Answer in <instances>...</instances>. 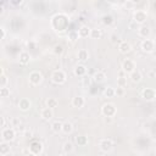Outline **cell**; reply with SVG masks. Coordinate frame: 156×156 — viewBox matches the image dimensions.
I'll return each instance as SVG.
<instances>
[{"label": "cell", "instance_id": "7402d4cb", "mask_svg": "<svg viewBox=\"0 0 156 156\" xmlns=\"http://www.w3.org/2000/svg\"><path fill=\"white\" fill-rule=\"evenodd\" d=\"M93 79H94L96 83H102V82H105V79H106V73L102 72V71H98V72H95Z\"/></svg>", "mask_w": 156, "mask_h": 156}, {"label": "cell", "instance_id": "2e32d148", "mask_svg": "<svg viewBox=\"0 0 156 156\" xmlns=\"http://www.w3.org/2000/svg\"><path fill=\"white\" fill-rule=\"evenodd\" d=\"M90 30H91V28H89L88 26H85V24H83V26H80L79 28H78V35H79V38H87V37H90Z\"/></svg>", "mask_w": 156, "mask_h": 156}, {"label": "cell", "instance_id": "f546056e", "mask_svg": "<svg viewBox=\"0 0 156 156\" xmlns=\"http://www.w3.org/2000/svg\"><path fill=\"white\" fill-rule=\"evenodd\" d=\"M102 23L105 26H111L113 23V17L111 15H104L102 16Z\"/></svg>", "mask_w": 156, "mask_h": 156}, {"label": "cell", "instance_id": "8fae6325", "mask_svg": "<svg viewBox=\"0 0 156 156\" xmlns=\"http://www.w3.org/2000/svg\"><path fill=\"white\" fill-rule=\"evenodd\" d=\"M28 149H29V152L32 155H39L43 151V144L39 140H33L29 144V147Z\"/></svg>", "mask_w": 156, "mask_h": 156}, {"label": "cell", "instance_id": "74e56055", "mask_svg": "<svg viewBox=\"0 0 156 156\" xmlns=\"http://www.w3.org/2000/svg\"><path fill=\"white\" fill-rule=\"evenodd\" d=\"M115 94H116V96H123V95L126 94V90H124V88H122V87H117V88L115 89Z\"/></svg>", "mask_w": 156, "mask_h": 156}, {"label": "cell", "instance_id": "4dcf8cb0", "mask_svg": "<svg viewBox=\"0 0 156 156\" xmlns=\"http://www.w3.org/2000/svg\"><path fill=\"white\" fill-rule=\"evenodd\" d=\"M63 151H65V154H71L72 151H73V145H72V143H69V141H66L65 144H63Z\"/></svg>", "mask_w": 156, "mask_h": 156}, {"label": "cell", "instance_id": "d590c367", "mask_svg": "<svg viewBox=\"0 0 156 156\" xmlns=\"http://www.w3.org/2000/svg\"><path fill=\"white\" fill-rule=\"evenodd\" d=\"M54 54L55 55H61L62 52H63V46L62 45H60V44H57V45H55L54 46Z\"/></svg>", "mask_w": 156, "mask_h": 156}, {"label": "cell", "instance_id": "e575fe53", "mask_svg": "<svg viewBox=\"0 0 156 156\" xmlns=\"http://www.w3.org/2000/svg\"><path fill=\"white\" fill-rule=\"evenodd\" d=\"M127 85V78L126 77H118L117 78V87H122V88H124Z\"/></svg>", "mask_w": 156, "mask_h": 156}, {"label": "cell", "instance_id": "bcb514c9", "mask_svg": "<svg viewBox=\"0 0 156 156\" xmlns=\"http://www.w3.org/2000/svg\"><path fill=\"white\" fill-rule=\"evenodd\" d=\"M79 156H87V155H79Z\"/></svg>", "mask_w": 156, "mask_h": 156}, {"label": "cell", "instance_id": "d6986e66", "mask_svg": "<svg viewBox=\"0 0 156 156\" xmlns=\"http://www.w3.org/2000/svg\"><path fill=\"white\" fill-rule=\"evenodd\" d=\"M84 104H85V100H84V98L80 96V95H77V96H74V98L72 99V106H73V107L80 108V107L84 106Z\"/></svg>", "mask_w": 156, "mask_h": 156}, {"label": "cell", "instance_id": "e0dca14e", "mask_svg": "<svg viewBox=\"0 0 156 156\" xmlns=\"http://www.w3.org/2000/svg\"><path fill=\"white\" fill-rule=\"evenodd\" d=\"M118 50L121 54H128L132 51V45L128 41H121L118 45Z\"/></svg>", "mask_w": 156, "mask_h": 156}, {"label": "cell", "instance_id": "7a4b0ae2", "mask_svg": "<svg viewBox=\"0 0 156 156\" xmlns=\"http://www.w3.org/2000/svg\"><path fill=\"white\" fill-rule=\"evenodd\" d=\"M67 77H66V73L62 71V69H55L52 73H51V80L52 83L55 84H63L66 82Z\"/></svg>", "mask_w": 156, "mask_h": 156}, {"label": "cell", "instance_id": "44dd1931", "mask_svg": "<svg viewBox=\"0 0 156 156\" xmlns=\"http://www.w3.org/2000/svg\"><path fill=\"white\" fill-rule=\"evenodd\" d=\"M10 151H11L10 144L6 143V141H1V144H0V155L1 156H6L7 154H10Z\"/></svg>", "mask_w": 156, "mask_h": 156}, {"label": "cell", "instance_id": "3957f363", "mask_svg": "<svg viewBox=\"0 0 156 156\" xmlns=\"http://www.w3.org/2000/svg\"><path fill=\"white\" fill-rule=\"evenodd\" d=\"M101 113L105 116V117H113L116 113H117V108L111 102H107L105 105H102L101 107Z\"/></svg>", "mask_w": 156, "mask_h": 156}, {"label": "cell", "instance_id": "f35d334b", "mask_svg": "<svg viewBox=\"0 0 156 156\" xmlns=\"http://www.w3.org/2000/svg\"><path fill=\"white\" fill-rule=\"evenodd\" d=\"M124 6H126L127 9H130V7L134 6V2H133V1H126V2H124Z\"/></svg>", "mask_w": 156, "mask_h": 156}, {"label": "cell", "instance_id": "ee69618b", "mask_svg": "<svg viewBox=\"0 0 156 156\" xmlns=\"http://www.w3.org/2000/svg\"><path fill=\"white\" fill-rule=\"evenodd\" d=\"M21 2H22V1H13L12 4H15V5H17V4H21Z\"/></svg>", "mask_w": 156, "mask_h": 156}, {"label": "cell", "instance_id": "6da1fadb", "mask_svg": "<svg viewBox=\"0 0 156 156\" xmlns=\"http://www.w3.org/2000/svg\"><path fill=\"white\" fill-rule=\"evenodd\" d=\"M67 24H68V20L62 13L55 15L51 18V26H52V28H55V30H63L67 27Z\"/></svg>", "mask_w": 156, "mask_h": 156}, {"label": "cell", "instance_id": "f6af8a7d", "mask_svg": "<svg viewBox=\"0 0 156 156\" xmlns=\"http://www.w3.org/2000/svg\"><path fill=\"white\" fill-rule=\"evenodd\" d=\"M58 156H66V155H65V154H61V155H58Z\"/></svg>", "mask_w": 156, "mask_h": 156}, {"label": "cell", "instance_id": "52a82bcc", "mask_svg": "<svg viewBox=\"0 0 156 156\" xmlns=\"http://www.w3.org/2000/svg\"><path fill=\"white\" fill-rule=\"evenodd\" d=\"M136 69V66H135V62L132 60V58H126V60H123V62H122V71L124 72V73H128V74H130L133 71H135Z\"/></svg>", "mask_w": 156, "mask_h": 156}, {"label": "cell", "instance_id": "836d02e7", "mask_svg": "<svg viewBox=\"0 0 156 156\" xmlns=\"http://www.w3.org/2000/svg\"><path fill=\"white\" fill-rule=\"evenodd\" d=\"M91 80H93V78H91L90 76H84V77L82 78V84H83L84 87H90Z\"/></svg>", "mask_w": 156, "mask_h": 156}, {"label": "cell", "instance_id": "277c9868", "mask_svg": "<svg viewBox=\"0 0 156 156\" xmlns=\"http://www.w3.org/2000/svg\"><path fill=\"white\" fill-rule=\"evenodd\" d=\"M15 136H16V132H15L13 128H11V127L2 128V130H1V139H2V141L10 143V141H12L15 139Z\"/></svg>", "mask_w": 156, "mask_h": 156}, {"label": "cell", "instance_id": "5b68a950", "mask_svg": "<svg viewBox=\"0 0 156 156\" xmlns=\"http://www.w3.org/2000/svg\"><path fill=\"white\" fill-rule=\"evenodd\" d=\"M28 80L32 85H39L43 82V74L40 71H32L28 76Z\"/></svg>", "mask_w": 156, "mask_h": 156}, {"label": "cell", "instance_id": "7c38bea8", "mask_svg": "<svg viewBox=\"0 0 156 156\" xmlns=\"http://www.w3.org/2000/svg\"><path fill=\"white\" fill-rule=\"evenodd\" d=\"M30 107H32V101H30L29 99H27V98H22V99L18 100V108H20L21 111L27 112V111L30 110Z\"/></svg>", "mask_w": 156, "mask_h": 156}, {"label": "cell", "instance_id": "60d3db41", "mask_svg": "<svg viewBox=\"0 0 156 156\" xmlns=\"http://www.w3.org/2000/svg\"><path fill=\"white\" fill-rule=\"evenodd\" d=\"M117 40H118V35L112 34V35H111V41H112V43H116Z\"/></svg>", "mask_w": 156, "mask_h": 156}, {"label": "cell", "instance_id": "cb8c5ba5", "mask_svg": "<svg viewBox=\"0 0 156 156\" xmlns=\"http://www.w3.org/2000/svg\"><path fill=\"white\" fill-rule=\"evenodd\" d=\"M62 126H63L62 122L55 121V122L51 123V130H52L54 133H60V132H62Z\"/></svg>", "mask_w": 156, "mask_h": 156}, {"label": "cell", "instance_id": "484cf974", "mask_svg": "<svg viewBox=\"0 0 156 156\" xmlns=\"http://www.w3.org/2000/svg\"><path fill=\"white\" fill-rule=\"evenodd\" d=\"M101 35H102L101 29H99V28H91V30H90V38H93V39H100Z\"/></svg>", "mask_w": 156, "mask_h": 156}, {"label": "cell", "instance_id": "4316f807", "mask_svg": "<svg viewBox=\"0 0 156 156\" xmlns=\"http://www.w3.org/2000/svg\"><path fill=\"white\" fill-rule=\"evenodd\" d=\"M58 106V101H57V99H55V98H49V99H46V107H50V108H55V107H57Z\"/></svg>", "mask_w": 156, "mask_h": 156}, {"label": "cell", "instance_id": "9a60e30c", "mask_svg": "<svg viewBox=\"0 0 156 156\" xmlns=\"http://www.w3.org/2000/svg\"><path fill=\"white\" fill-rule=\"evenodd\" d=\"M18 61H20V63L21 65H28L29 62H30V55H29V52H27V51H21L20 52V55H18Z\"/></svg>", "mask_w": 156, "mask_h": 156}, {"label": "cell", "instance_id": "8d00e7d4", "mask_svg": "<svg viewBox=\"0 0 156 156\" xmlns=\"http://www.w3.org/2000/svg\"><path fill=\"white\" fill-rule=\"evenodd\" d=\"M10 95V89L6 87V88H0V96L1 98H7Z\"/></svg>", "mask_w": 156, "mask_h": 156}, {"label": "cell", "instance_id": "1f68e13d", "mask_svg": "<svg viewBox=\"0 0 156 156\" xmlns=\"http://www.w3.org/2000/svg\"><path fill=\"white\" fill-rule=\"evenodd\" d=\"M9 83V78L6 74H1L0 76V88H6Z\"/></svg>", "mask_w": 156, "mask_h": 156}, {"label": "cell", "instance_id": "d6a6232c", "mask_svg": "<svg viewBox=\"0 0 156 156\" xmlns=\"http://www.w3.org/2000/svg\"><path fill=\"white\" fill-rule=\"evenodd\" d=\"M67 37H68V40H69V41H72V43H74V41H76L78 38H79L78 32H74V30H73V32H69Z\"/></svg>", "mask_w": 156, "mask_h": 156}, {"label": "cell", "instance_id": "d4e9b609", "mask_svg": "<svg viewBox=\"0 0 156 156\" xmlns=\"http://www.w3.org/2000/svg\"><path fill=\"white\" fill-rule=\"evenodd\" d=\"M73 132V124L71 122H65L62 126V133L65 134H71Z\"/></svg>", "mask_w": 156, "mask_h": 156}, {"label": "cell", "instance_id": "ba28073f", "mask_svg": "<svg viewBox=\"0 0 156 156\" xmlns=\"http://www.w3.org/2000/svg\"><path fill=\"white\" fill-rule=\"evenodd\" d=\"M141 98L145 101H154L156 99V90L154 88H144L141 91Z\"/></svg>", "mask_w": 156, "mask_h": 156}, {"label": "cell", "instance_id": "ac0fdd59", "mask_svg": "<svg viewBox=\"0 0 156 156\" xmlns=\"http://www.w3.org/2000/svg\"><path fill=\"white\" fill-rule=\"evenodd\" d=\"M73 73L77 77H84V76H87V67L84 65H77L73 68Z\"/></svg>", "mask_w": 156, "mask_h": 156}, {"label": "cell", "instance_id": "30bf717a", "mask_svg": "<svg viewBox=\"0 0 156 156\" xmlns=\"http://www.w3.org/2000/svg\"><path fill=\"white\" fill-rule=\"evenodd\" d=\"M141 50L144 51V52H152L154 50H155V41L152 40V39H144L143 41H141Z\"/></svg>", "mask_w": 156, "mask_h": 156}, {"label": "cell", "instance_id": "ffe728a7", "mask_svg": "<svg viewBox=\"0 0 156 156\" xmlns=\"http://www.w3.org/2000/svg\"><path fill=\"white\" fill-rule=\"evenodd\" d=\"M129 78H130V80L133 83H140L141 79H143V74H141V72L139 69H135L129 74Z\"/></svg>", "mask_w": 156, "mask_h": 156}, {"label": "cell", "instance_id": "ab89813d", "mask_svg": "<svg viewBox=\"0 0 156 156\" xmlns=\"http://www.w3.org/2000/svg\"><path fill=\"white\" fill-rule=\"evenodd\" d=\"M0 32H1V39L4 40L5 37H6V29H5L4 27H1V28H0Z\"/></svg>", "mask_w": 156, "mask_h": 156}, {"label": "cell", "instance_id": "f1b7e54d", "mask_svg": "<svg viewBox=\"0 0 156 156\" xmlns=\"http://www.w3.org/2000/svg\"><path fill=\"white\" fill-rule=\"evenodd\" d=\"M104 96H105V98H108V99L116 96V94H115V88H112V87L105 88V90H104Z\"/></svg>", "mask_w": 156, "mask_h": 156}, {"label": "cell", "instance_id": "b9f144b4", "mask_svg": "<svg viewBox=\"0 0 156 156\" xmlns=\"http://www.w3.org/2000/svg\"><path fill=\"white\" fill-rule=\"evenodd\" d=\"M0 127L5 128V117H0Z\"/></svg>", "mask_w": 156, "mask_h": 156}, {"label": "cell", "instance_id": "8992f818", "mask_svg": "<svg viewBox=\"0 0 156 156\" xmlns=\"http://www.w3.org/2000/svg\"><path fill=\"white\" fill-rule=\"evenodd\" d=\"M146 18H147V13L144 10H135L134 13H133V21L136 24H141L143 26V23L146 21Z\"/></svg>", "mask_w": 156, "mask_h": 156}, {"label": "cell", "instance_id": "9c48e42d", "mask_svg": "<svg viewBox=\"0 0 156 156\" xmlns=\"http://www.w3.org/2000/svg\"><path fill=\"white\" fill-rule=\"evenodd\" d=\"M99 147L102 152H110L112 149H113V141L111 139H101L100 143H99Z\"/></svg>", "mask_w": 156, "mask_h": 156}, {"label": "cell", "instance_id": "83f0119b", "mask_svg": "<svg viewBox=\"0 0 156 156\" xmlns=\"http://www.w3.org/2000/svg\"><path fill=\"white\" fill-rule=\"evenodd\" d=\"M76 143L78 144V146H85L88 144V136H85V135H78L76 138Z\"/></svg>", "mask_w": 156, "mask_h": 156}, {"label": "cell", "instance_id": "603a6c76", "mask_svg": "<svg viewBox=\"0 0 156 156\" xmlns=\"http://www.w3.org/2000/svg\"><path fill=\"white\" fill-rule=\"evenodd\" d=\"M78 60H80L82 62H84V61H87L88 58H89V52H88V50H85V49H80V50H78Z\"/></svg>", "mask_w": 156, "mask_h": 156}, {"label": "cell", "instance_id": "7bdbcfd3", "mask_svg": "<svg viewBox=\"0 0 156 156\" xmlns=\"http://www.w3.org/2000/svg\"><path fill=\"white\" fill-rule=\"evenodd\" d=\"M105 122L106 123H111L112 122V117H105Z\"/></svg>", "mask_w": 156, "mask_h": 156}, {"label": "cell", "instance_id": "5bb4252c", "mask_svg": "<svg viewBox=\"0 0 156 156\" xmlns=\"http://www.w3.org/2000/svg\"><path fill=\"white\" fill-rule=\"evenodd\" d=\"M40 117L45 121H49L54 117V110L50 108V107H44L41 111H40Z\"/></svg>", "mask_w": 156, "mask_h": 156}, {"label": "cell", "instance_id": "4fadbf2b", "mask_svg": "<svg viewBox=\"0 0 156 156\" xmlns=\"http://www.w3.org/2000/svg\"><path fill=\"white\" fill-rule=\"evenodd\" d=\"M138 34H139V37H141V38H144V39H149V37H150V34H151V29H150L149 26L143 24V26H140V27L138 28Z\"/></svg>", "mask_w": 156, "mask_h": 156}]
</instances>
